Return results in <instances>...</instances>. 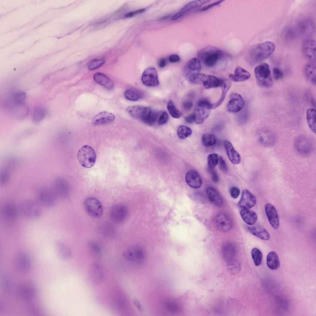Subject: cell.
Masks as SVG:
<instances>
[{
    "label": "cell",
    "mask_w": 316,
    "mask_h": 316,
    "mask_svg": "<svg viewBox=\"0 0 316 316\" xmlns=\"http://www.w3.org/2000/svg\"><path fill=\"white\" fill-rule=\"evenodd\" d=\"M230 192L231 197L234 198H236L240 194V191L238 188L232 187L230 188Z\"/></svg>",
    "instance_id": "6f0895ef"
},
{
    "label": "cell",
    "mask_w": 316,
    "mask_h": 316,
    "mask_svg": "<svg viewBox=\"0 0 316 316\" xmlns=\"http://www.w3.org/2000/svg\"><path fill=\"white\" fill-rule=\"evenodd\" d=\"M231 86V81L228 79L223 80L221 85L222 89L221 96L219 100L214 103L212 104L211 109H214L220 106L223 101L226 94Z\"/></svg>",
    "instance_id": "1f68e13d"
},
{
    "label": "cell",
    "mask_w": 316,
    "mask_h": 316,
    "mask_svg": "<svg viewBox=\"0 0 316 316\" xmlns=\"http://www.w3.org/2000/svg\"><path fill=\"white\" fill-rule=\"evenodd\" d=\"M202 141L203 144L205 146L209 147L214 145L217 140L216 137L213 135L206 133L202 136Z\"/></svg>",
    "instance_id": "ab89813d"
},
{
    "label": "cell",
    "mask_w": 316,
    "mask_h": 316,
    "mask_svg": "<svg viewBox=\"0 0 316 316\" xmlns=\"http://www.w3.org/2000/svg\"><path fill=\"white\" fill-rule=\"evenodd\" d=\"M305 75L307 79L314 84L316 83V67L313 64H307L305 69Z\"/></svg>",
    "instance_id": "74e56055"
},
{
    "label": "cell",
    "mask_w": 316,
    "mask_h": 316,
    "mask_svg": "<svg viewBox=\"0 0 316 316\" xmlns=\"http://www.w3.org/2000/svg\"><path fill=\"white\" fill-rule=\"evenodd\" d=\"M227 105L228 112L236 113L240 111L244 107L245 101L241 95L237 93L232 94Z\"/></svg>",
    "instance_id": "7c38bea8"
},
{
    "label": "cell",
    "mask_w": 316,
    "mask_h": 316,
    "mask_svg": "<svg viewBox=\"0 0 316 316\" xmlns=\"http://www.w3.org/2000/svg\"><path fill=\"white\" fill-rule=\"evenodd\" d=\"M216 223L218 228L222 231L230 230L232 227V222L229 218L223 213H219L216 218Z\"/></svg>",
    "instance_id": "44dd1931"
},
{
    "label": "cell",
    "mask_w": 316,
    "mask_h": 316,
    "mask_svg": "<svg viewBox=\"0 0 316 316\" xmlns=\"http://www.w3.org/2000/svg\"><path fill=\"white\" fill-rule=\"evenodd\" d=\"M54 190L57 197L67 198L70 195V189L67 182L63 179L57 177L54 180Z\"/></svg>",
    "instance_id": "4fadbf2b"
},
{
    "label": "cell",
    "mask_w": 316,
    "mask_h": 316,
    "mask_svg": "<svg viewBox=\"0 0 316 316\" xmlns=\"http://www.w3.org/2000/svg\"><path fill=\"white\" fill-rule=\"evenodd\" d=\"M180 57L176 54L171 55L169 57V60L170 62L173 63H176L180 61Z\"/></svg>",
    "instance_id": "94428289"
},
{
    "label": "cell",
    "mask_w": 316,
    "mask_h": 316,
    "mask_svg": "<svg viewBox=\"0 0 316 316\" xmlns=\"http://www.w3.org/2000/svg\"><path fill=\"white\" fill-rule=\"evenodd\" d=\"M145 11V9H143L137 10L133 12H130L125 15L126 17L128 18L131 17L135 15L139 14Z\"/></svg>",
    "instance_id": "6125c7cd"
},
{
    "label": "cell",
    "mask_w": 316,
    "mask_h": 316,
    "mask_svg": "<svg viewBox=\"0 0 316 316\" xmlns=\"http://www.w3.org/2000/svg\"><path fill=\"white\" fill-rule=\"evenodd\" d=\"M177 135L178 137L181 139H185L189 135L192 133V131L190 128L184 125L179 126L177 130Z\"/></svg>",
    "instance_id": "60d3db41"
},
{
    "label": "cell",
    "mask_w": 316,
    "mask_h": 316,
    "mask_svg": "<svg viewBox=\"0 0 316 316\" xmlns=\"http://www.w3.org/2000/svg\"><path fill=\"white\" fill-rule=\"evenodd\" d=\"M206 75L200 73H195L192 74L189 77V80L192 83L196 84H202L205 78Z\"/></svg>",
    "instance_id": "b9f144b4"
},
{
    "label": "cell",
    "mask_w": 316,
    "mask_h": 316,
    "mask_svg": "<svg viewBox=\"0 0 316 316\" xmlns=\"http://www.w3.org/2000/svg\"><path fill=\"white\" fill-rule=\"evenodd\" d=\"M141 81L146 86L153 87L158 85L159 81L156 69L153 67H149L146 69L142 73Z\"/></svg>",
    "instance_id": "9c48e42d"
},
{
    "label": "cell",
    "mask_w": 316,
    "mask_h": 316,
    "mask_svg": "<svg viewBox=\"0 0 316 316\" xmlns=\"http://www.w3.org/2000/svg\"><path fill=\"white\" fill-rule=\"evenodd\" d=\"M265 210L271 225L274 229H277L279 226V221L277 213L275 207L272 204L268 203L265 206Z\"/></svg>",
    "instance_id": "e0dca14e"
},
{
    "label": "cell",
    "mask_w": 316,
    "mask_h": 316,
    "mask_svg": "<svg viewBox=\"0 0 316 316\" xmlns=\"http://www.w3.org/2000/svg\"><path fill=\"white\" fill-rule=\"evenodd\" d=\"M166 64V60L164 58H162L159 61L158 64L160 68H163L165 66Z\"/></svg>",
    "instance_id": "03108f58"
},
{
    "label": "cell",
    "mask_w": 316,
    "mask_h": 316,
    "mask_svg": "<svg viewBox=\"0 0 316 316\" xmlns=\"http://www.w3.org/2000/svg\"><path fill=\"white\" fill-rule=\"evenodd\" d=\"M127 113L132 117L141 120L144 123L151 124L154 123L157 118V113L149 107L135 105L130 106L126 109Z\"/></svg>",
    "instance_id": "7a4b0ae2"
},
{
    "label": "cell",
    "mask_w": 316,
    "mask_h": 316,
    "mask_svg": "<svg viewBox=\"0 0 316 316\" xmlns=\"http://www.w3.org/2000/svg\"><path fill=\"white\" fill-rule=\"evenodd\" d=\"M19 292L22 297L28 301H31L35 294V289L31 284H25L22 285L20 288Z\"/></svg>",
    "instance_id": "f1b7e54d"
},
{
    "label": "cell",
    "mask_w": 316,
    "mask_h": 316,
    "mask_svg": "<svg viewBox=\"0 0 316 316\" xmlns=\"http://www.w3.org/2000/svg\"><path fill=\"white\" fill-rule=\"evenodd\" d=\"M77 157L82 166L86 168H90L94 164L96 156L94 150L91 147L85 145L79 150Z\"/></svg>",
    "instance_id": "5b68a950"
},
{
    "label": "cell",
    "mask_w": 316,
    "mask_h": 316,
    "mask_svg": "<svg viewBox=\"0 0 316 316\" xmlns=\"http://www.w3.org/2000/svg\"><path fill=\"white\" fill-rule=\"evenodd\" d=\"M267 264L268 267L272 270L277 269L280 265L279 258L274 251L269 252L267 257Z\"/></svg>",
    "instance_id": "d590c367"
},
{
    "label": "cell",
    "mask_w": 316,
    "mask_h": 316,
    "mask_svg": "<svg viewBox=\"0 0 316 316\" xmlns=\"http://www.w3.org/2000/svg\"><path fill=\"white\" fill-rule=\"evenodd\" d=\"M105 60L103 59H95L91 60L88 65V69L89 70H92L96 69L104 63Z\"/></svg>",
    "instance_id": "7dc6e473"
},
{
    "label": "cell",
    "mask_w": 316,
    "mask_h": 316,
    "mask_svg": "<svg viewBox=\"0 0 316 316\" xmlns=\"http://www.w3.org/2000/svg\"><path fill=\"white\" fill-rule=\"evenodd\" d=\"M188 67L190 70L198 72L201 69V64L200 60L194 57L190 59L188 62Z\"/></svg>",
    "instance_id": "7bdbcfd3"
},
{
    "label": "cell",
    "mask_w": 316,
    "mask_h": 316,
    "mask_svg": "<svg viewBox=\"0 0 316 316\" xmlns=\"http://www.w3.org/2000/svg\"><path fill=\"white\" fill-rule=\"evenodd\" d=\"M206 193L208 198L213 204L218 207L221 206L223 203L222 199L215 189L211 187H209L206 189Z\"/></svg>",
    "instance_id": "484cf974"
},
{
    "label": "cell",
    "mask_w": 316,
    "mask_h": 316,
    "mask_svg": "<svg viewBox=\"0 0 316 316\" xmlns=\"http://www.w3.org/2000/svg\"><path fill=\"white\" fill-rule=\"evenodd\" d=\"M19 208L21 213L29 218H36L41 214L40 206L33 200L27 199L21 202Z\"/></svg>",
    "instance_id": "52a82bcc"
},
{
    "label": "cell",
    "mask_w": 316,
    "mask_h": 316,
    "mask_svg": "<svg viewBox=\"0 0 316 316\" xmlns=\"http://www.w3.org/2000/svg\"><path fill=\"white\" fill-rule=\"evenodd\" d=\"M302 50L306 56L313 61L316 60V43L312 39H307L303 42Z\"/></svg>",
    "instance_id": "2e32d148"
},
{
    "label": "cell",
    "mask_w": 316,
    "mask_h": 316,
    "mask_svg": "<svg viewBox=\"0 0 316 316\" xmlns=\"http://www.w3.org/2000/svg\"><path fill=\"white\" fill-rule=\"evenodd\" d=\"M183 107L185 110H189L193 107V102L190 101H186L183 103Z\"/></svg>",
    "instance_id": "680465c9"
},
{
    "label": "cell",
    "mask_w": 316,
    "mask_h": 316,
    "mask_svg": "<svg viewBox=\"0 0 316 316\" xmlns=\"http://www.w3.org/2000/svg\"><path fill=\"white\" fill-rule=\"evenodd\" d=\"M13 116L16 118L23 119L27 115L28 109L24 103L15 104L11 109Z\"/></svg>",
    "instance_id": "f546056e"
},
{
    "label": "cell",
    "mask_w": 316,
    "mask_h": 316,
    "mask_svg": "<svg viewBox=\"0 0 316 316\" xmlns=\"http://www.w3.org/2000/svg\"><path fill=\"white\" fill-rule=\"evenodd\" d=\"M222 81L223 80L219 79L214 76L206 75L202 84L205 88L209 89L221 86Z\"/></svg>",
    "instance_id": "d6a6232c"
},
{
    "label": "cell",
    "mask_w": 316,
    "mask_h": 316,
    "mask_svg": "<svg viewBox=\"0 0 316 316\" xmlns=\"http://www.w3.org/2000/svg\"><path fill=\"white\" fill-rule=\"evenodd\" d=\"M225 149L230 161L233 164H238L241 161V156L239 153L234 149L232 143L226 140L224 142Z\"/></svg>",
    "instance_id": "ffe728a7"
},
{
    "label": "cell",
    "mask_w": 316,
    "mask_h": 316,
    "mask_svg": "<svg viewBox=\"0 0 316 316\" xmlns=\"http://www.w3.org/2000/svg\"><path fill=\"white\" fill-rule=\"evenodd\" d=\"M94 81L106 89L110 90L114 88V84L108 77L101 73H97L94 76Z\"/></svg>",
    "instance_id": "83f0119b"
},
{
    "label": "cell",
    "mask_w": 316,
    "mask_h": 316,
    "mask_svg": "<svg viewBox=\"0 0 316 316\" xmlns=\"http://www.w3.org/2000/svg\"><path fill=\"white\" fill-rule=\"evenodd\" d=\"M167 109L171 116L175 118H179L181 115V113L175 106L173 102L170 100L167 105Z\"/></svg>",
    "instance_id": "f6af8a7d"
},
{
    "label": "cell",
    "mask_w": 316,
    "mask_h": 316,
    "mask_svg": "<svg viewBox=\"0 0 316 316\" xmlns=\"http://www.w3.org/2000/svg\"><path fill=\"white\" fill-rule=\"evenodd\" d=\"M210 170L213 181L214 182H217L218 180V177L217 173L213 169H210Z\"/></svg>",
    "instance_id": "be15d7a7"
},
{
    "label": "cell",
    "mask_w": 316,
    "mask_h": 316,
    "mask_svg": "<svg viewBox=\"0 0 316 316\" xmlns=\"http://www.w3.org/2000/svg\"><path fill=\"white\" fill-rule=\"evenodd\" d=\"M19 211V207L15 202L12 201L7 202L4 206L3 210L5 218L11 221L15 220L17 218Z\"/></svg>",
    "instance_id": "d6986e66"
},
{
    "label": "cell",
    "mask_w": 316,
    "mask_h": 316,
    "mask_svg": "<svg viewBox=\"0 0 316 316\" xmlns=\"http://www.w3.org/2000/svg\"><path fill=\"white\" fill-rule=\"evenodd\" d=\"M209 1L208 0H195L188 3L185 5L178 12L173 16L172 18V20L175 21L178 19L185 13L192 9L199 6Z\"/></svg>",
    "instance_id": "7402d4cb"
},
{
    "label": "cell",
    "mask_w": 316,
    "mask_h": 316,
    "mask_svg": "<svg viewBox=\"0 0 316 316\" xmlns=\"http://www.w3.org/2000/svg\"><path fill=\"white\" fill-rule=\"evenodd\" d=\"M47 113L46 108L42 105L36 106L34 109L32 114V119L35 123L40 122L45 117Z\"/></svg>",
    "instance_id": "e575fe53"
},
{
    "label": "cell",
    "mask_w": 316,
    "mask_h": 316,
    "mask_svg": "<svg viewBox=\"0 0 316 316\" xmlns=\"http://www.w3.org/2000/svg\"><path fill=\"white\" fill-rule=\"evenodd\" d=\"M197 105L207 108L209 109H211L212 104L210 103L209 101L206 99H202L199 100L197 102Z\"/></svg>",
    "instance_id": "11a10c76"
},
{
    "label": "cell",
    "mask_w": 316,
    "mask_h": 316,
    "mask_svg": "<svg viewBox=\"0 0 316 316\" xmlns=\"http://www.w3.org/2000/svg\"><path fill=\"white\" fill-rule=\"evenodd\" d=\"M26 98V94L22 92H19L15 93L13 96V100L15 104L24 103Z\"/></svg>",
    "instance_id": "c3c4849f"
},
{
    "label": "cell",
    "mask_w": 316,
    "mask_h": 316,
    "mask_svg": "<svg viewBox=\"0 0 316 316\" xmlns=\"http://www.w3.org/2000/svg\"><path fill=\"white\" fill-rule=\"evenodd\" d=\"M249 73L243 68L238 66L235 69L234 74L229 76L230 79L235 82L243 81L248 80L250 77Z\"/></svg>",
    "instance_id": "d4e9b609"
},
{
    "label": "cell",
    "mask_w": 316,
    "mask_h": 316,
    "mask_svg": "<svg viewBox=\"0 0 316 316\" xmlns=\"http://www.w3.org/2000/svg\"><path fill=\"white\" fill-rule=\"evenodd\" d=\"M250 231L256 236L262 239L268 240L270 238L268 232L262 227L254 226L248 227Z\"/></svg>",
    "instance_id": "836d02e7"
},
{
    "label": "cell",
    "mask_w": 316,
    "mask_h": 316,
    "mask_svg": "<svg viewBox=\"0 0 316 316\" xmlns=\"http://www.w3.org/2000/svg\"><path fill=\"white\" fill-rule=\"evenodd\" d=\"M10 278L7 275L5 274L3 276V282L4 288L8 294H10L11 292V286Z\"/></svg>",
    "instance_id": "681fc988"
},
{
    "label": "cell",
    "mask_w": 316,
    "mask_h": 316,
    "mask_svg": "<svg viewBox=\"0 0 316 316\" xmlns=\"http://www.w3.org/2000/svg\"><path fill=\"white\" fill-rule=\"evenodd\" d=\"M37 195L41 204L45 207H52L56 203L57 196L54 189L49 187L44 186L39 188Z\"/></svg>",
    "instance_id": "8992f818"
},
{
    "label": "cell",
    "mask_w": 316,
    "mask_h": 316,
    "mask_svg": "<svg viewBox=\"0 0 316 316\" xmlns=\"http://www.w3.org/2000/svg\"><path fill=\"white\" fill-rule=\"evenodd\" d=\"M9 178V174L5 170H2L0 174V184L1 185L4 186L8 182Z\"/></svg>",
    "instance_id": "f907efd6"
},
{
    "label": "cell",
    "mask_w": 316,
    "mask_h": 316,
    "mask_svg": "<svg viewBox=\"0 0 316 316\" xmlns=\"http://www.w3.org/2000/svg\"><path fill=\"white\" fill-rule=\"evenodd\" d=\"M27 253L24 251L19 252L16 255L15 266L17 270L21 273L27 272L30 268L31 262Z\"/></svg>",
    "instance_id": "8fae6325"
},
{
    "label": "cell",
    "mask_w": 316,
    "mask_h": 316,
    "mask_svg": "<svg viewBox=\"0 0 316 316\" xmlns=\"http://www.w3.org/2000/svg\"><path fill=\"white\" fill-rule=\"evenodd\" d=\"M273 77L276 80H278L282 78L283 72L282 70L278 68H274L273 70Z\"/></svg>",
    "instance_id": "db71d44e"
},
{
    "label": "cell",
    "mask_w": 316,
    "mask_h": 316,
    "mask_svg": "<svg viewBox=\"0 0 316 316\" xmlns=\"http://www.w3.org/2000/svg\"><path fill=\"white\" fill-rule=\"evenodd\" d=\"M254 72L257 84L260 87L267 88L272 86L271 71L268 64L264 63L259 64L255 67Z\"/></svg>",
    "instance_id": "3957f363"
},
{
    "label": "cell",
    "mask_w": 316,
    "mask_h": 316,
    "mask_svg": "<svg viewBox=\"0 0 316 316\" xmlns=\"http://www.w3.org/2000/svg\"><path fill=\"white\" fill-rule=\"evenodd\" d=\"M275 48L274 44L271 41L259 44L251 49L249 54V60L252 63H258L270 56Z\"/></svg>",
    "instance_id": "6da1fadb"
},
{
    "label": "cell",
    "mask_w": 316,
    "mask_h": 316,
    "mask_svg": "<svg viewBox=\"0 0 316 316\" xmlns=\"http://www.w3.org/2000/svg\"><path fill=\"white\" fill-rule=\"evenodd\" d=\"M306 118L308 126L315 134L316 131V111L313 108L308 109L306 112Z\"/></svg>",
    "instance_id": "8d00e7d4"
},
{
    "label": "cell",
    "mask_w": 316,
    "mask_h": 316,
    "mask_svg": "<svg viewBox=\"0 0 316 316\" xmlns=\"http://www.w3.org/2000/svg\"><path fill=\"white\" fill-rule=\"evenodd\" d=\"M124 95L126 98L131 101H137L143 96V94L140 91L134 89H127L125 91Z\"/></svg>",
    "instance_id": "f35d334b"
},
{
    "label": "cell",
    "mask_w": 316,
    "mask_h": 316,
    "mask_svg": "<svg viewBox=\"0 0 316 316\" xmlns=\"http://www.w3.org/2000/svg\"><path fill=\"white\" fill-rule=\"evenodd\" d=\"M187 183L190 187L198 189L201 187L202 181L199 174L195 170L191 169L188 171L185 175Z\"/></svg>",
    "instance_id": "9a60e30c"
},
{
    "label": "cell",
    "mask_w": 316,
    "mask_h": 316,
    "mask_svg": "<svg viewBox=\"0 0 316 316\" xmlns=\"http://www.w3.org/2000/svg\"><path fill=\"white\" fill-rule=\"evenodd\" d=\"M127 214V207L124 205L117 204L113 206L110 208L109 215L110 219L114 222L119 223L122 222L126 218Z\"/></svg>",
    "instance_id": "30bf717a"
},
{
    "label": "cell",
    "mask_w": 316,
    "mask_h": 316,
    "mask_svg": "<svg viewBox=\"0 0 316 316\" xmlns=\"http://www.w3.org/2000/svg\"><path fill=\"white\" fill-rule=\"evenodd\" d=\"M168 118V114L167 112L165 111L162 112L158 119L159 124L160 125L165 124L167 122Z\"/></svg>",
    "instance_id": "9f6ffc18"
},
{
    "label": "cell",
    "mask_w": 316,
    "mask_h": 316,
    "mask_svg": "<svg viewBox=\"0 0 316 316\" xmlns=\"http://www.w3.org/2000/svg\"><path fill=\"white\" fill-rule=\"evenodd\" d=\"M210 113V109L196 105L193 114L194 122L198 124L202 123L208 117Z\"/></svg>",
    "instance_id": "cb8c5ba5"
},
{
    "label": "cell",
    "mask_w": 316,
    "mask_h": 316,
    "mask_svg": "<svg viewBox=\"0 0 316 316\" xmlns=\"http://www.w3.org/2000/svg\"><path fill=\"white\" fill-rule=\"evenodd\" d=\"M115 117L112 113L106 111L99 113L93 119V124L95 125L109 124L114 120Z\"/></svg>",
    "instance_id": "ac0fdd59"
},
{
    "label": "cell",
    "mask_w": 316,
    "mask_h": 316,
    "mask_svg": "<svg viewBox=\"0 0 316 316\" xmlns=\"http://www.w3.org/2000/svg\"><path fill=\"white\" fill-rule=\"evenodd\" d=\"M219 158L216 153H212L208 155L207 157V163L210 169H213L218 162Z\"/></svg>",
    "instance_id": "bcb514c9"
},
{
    "label": "cell",
    "mask_w": 316,
    "mask_h": 316,
    "mask_svg": "<svg viewBox=\"0 0 316 316\" xmlns=\"http://www.w3.org/2000/svg\"><path fill=\"white\" fill-rule=\"evenodd\" d=\"M222 51L213 47H207L200 51L198 57L207 67L214 65L222 56Z\"/></svg>",
    "instance_id": "277c9868"
},
{
    "label": "cell",
    "mask_w": 316,
    "mask_h": 316,
    "mask_svg": "<svg viewBox=\"0 0 316 316\" xmlns=\"http://www.w3.org/2000/svg\"><path fill=\"white\" fill-rule=\"evenodd\" d=\"M223 1V0H219L215 2L212 3L210 4H209L203 7L202 9H201V11H202L206 10L212 7L213 6L219 5V4H220Z\"/></svg>",
    "instance_id": "91938a15"
},
{
    "label": "cell",
    "mask_w": 316,
    "mask_h": 316,
    "mask_svg": "<svg viewBox=\"0 0 316 316\" xmlns=\"http://www.w3.org/2000/svg\"><path fill=\"white\" fill-rule=\"evenodd\" d=\"M89 245L91 249L99 256H102V253L101 249L99 245L94 241H90Z\"/></svg>",
    "instance_id": "816d5d0a"
},
{
    "label": "cell",
    "mask_w": 316,
    "mask_h": 316,
    "mask_svg": "<svg viewBox=\"0 0 316 316\" xmlns=\"http://www.w3.org/2000/svg\"><path fill=\"white\" fill-rule=\"evenodd\" d=\"M240 214L243 221L249 225H253L257 220V216L256 212L248 209H242Z\"/></svg>",
    "instance_id": "4dcf8cb0"
},
{
    "label": "cell",
    "mask_w": 316,
    "mask_h": 316,
    "mask_svg": "<svg viewBox=\"0 0 316 316\" xmlns=\"http://www.w3.org/2000/svg\"><path fill=\"white\" fill-rule=\"evenodd\" d=\"M89 276L91 281L94 284H99L103 281L104 278L103 271L98 264H94L92 266L89 272Z\"/></svg>",
    "instance_id": "603a6c76"
},
{
    "label": "cell",
    "mask_w": 316,
    "mask_h": 316,
    "mask_svg": "<svg viewBox=\"0 0 316 316\" xmlns=\"http://www.w3.org/2000/svg\"><path fill=\"white\" fill-rule=\"evenodd\" d=\"M218 162L220 170L223 172H226L228 170L227 167L226 161L222 156H219Z\"/></svg>",
    "instance_id": "f5cc1de1"
},
{
    "label": "cell",
    "mask_w": 316,
    "mask_h": 316,
    "mask_svg": "<svg viewBox=\"0 0 316 316\" xmlns=\"http://www.w3.org/2000/svg\"><path fill=\"white\" fill-rule=\"evenodd\" d=\"M251 255L255 265H259L262 258V254L261 251L257 248H254L252 250Z\"/></svg>",
    "instance_id": "ee69618b"
},
{
    "label": "cell",
    "mask_w": 316,
    "mask_h": 316,
    "mask_svg": "<svg viewBox=\"0 0 316 316\" xmlns=\"http://www.w3.org/2000/svg\"><path fill=\"white\" fill-rule=\"evenodd\" d=\"M84 206L87 213L92 218H99L103 214L102 205L96 198L91 197L86 198L84 202Z\"/></svg>",
    "instance_id": "ba28073f"
},
{
    "label": "cell",
    "mask_w": 316,
    "mask_h": 316,
    "mask_svg": "<svg viewBox=\"0 0 316 316\" xmlns=\"http://www.w3.org/2000/svg\"><path fill=\"white\" fill-rule=\"evenodd\" d=\"M55 245L58 255L61 258L64 260L70 258L71 251L68 246L60 241H56Z\"/></svg>",
    "instance_id": "4316f807"
},
{
    "label": "cell",
    "mask_w": 316,
    "mask_h": 316,
    "mask_svg": "<svg viewBox=\"0 0 316 316\" xmlns=\"http://www.w3.org/2000/svg\"><path fill=\"white\" fill-rule=\"evenodd\" d=\"M256 203V196L248 189L243 190L238 203L239 207L242 209H249L254 207Z\"/></svg>",
    "instance_id": "5bb4252c"
},
{
    "label": "cell",
    "mask_w": 316,
    "mask_h": 316,
    "mask_svg": "<svg viewBox=\"0 0 316 316\" xmlns=\"http://www.w3.org/2000/svg\"><path fill=\"white\" fill-rule=\"evenodd\" d=\"M185 121L188 123H191L194 121V116L193 114L189 115L185 118Z\"/></svg>",
    "instance_id": "e7e4bbea"
}]
</instances>
